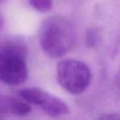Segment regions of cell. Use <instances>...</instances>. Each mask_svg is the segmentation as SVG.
I'll return each mask as SVG.
<instances>
[{
	"mask_svg": "<svg viewBox=\"0 0 120 120\" xmlns=\"http://www.w3.org/2000/svg\"><path fill=\"white\" fill-rule=\"evenodd\" d=\"M98 38H99V35H98V31H97V29L88 30L87 35H86V43L89 47L96 46Z\"/></svg>",
	"mask_w": 120,
	"mask_h": 120,
	"instance_id": "7",
	"label": "cell"
},
{
	"mask_svg": "<svg viewBox=\"0 0 120 120\" xmlns=\"http://www.w3.org/2000/svg\"><path fill=\"white\" fill-rule=\"evenodd\" d=\"M98 118L100 119H119L120 115H116V114H103L101 116H99Z\"/></svg>",
	"mask_w": 120,
	"mask_h": 120,
	"instance_id": "8",
	"label": "cell"
},
{
	"mask_svg": "<svg viewBox=\"0 0 120 120\" xmlns=\"http://www.w3.org/2000/svg\"><path fill=\"white\" fill-rule=\"evenodd\" d=\"M24 43L12 38L0 39V82L8 85L23 83L28 77Z\"/></svg>",
	"mask_w": 120,
	"mask_h": 120,
	"instance_id": "2",
	"label": "cell"
},
{
	"mask_svg": "<svg viewBox=\"0 0 120 120\" xmlns=\"http://www.w3.org/2000/svg\"><path fill=\"white\" fill-rule=\"evenodd\" d=\"M30 104L24 99H18L10 97H0V112L15 115H26L30 112Z\"/></svg>",
	"mask_w": 120,
	"mask_h": 120,
	"instance_id": "5",
	"label": "cell"
},
{
	"mask_svg": "<svg viewBox=\"0 0 120 120\" xmlns=\"http://www.w3.org/2000/svg\"><path fill=\"white\" fill-rule=\"evenodd\" d=\"M20 95L22 99L29 104L39 107L46 114L52 117H59L69 112L67 103L58 97L38 87H26L21 90Z\"/></svg>",
	"mask_w": 120,
	"mask_h": 120,
	"instance_id": "4",
	"label": "cell"
},
{
	"mask_svg": "<svg viewBox=\"0 0 120 120\" xmlns=\"http://www.w3.org/2000/svg\"><path fill=\"white\" fill-rule=\"evenodd\" d=\"M28 2L39 12H48L52 8V0H28Z\"/></svg>",
	"mask_w": 120,
	"mask_h": 120,
	"instance_id": "6",
	"label": "cell"
},
{
	"mask_svg": "<svg viewBox=\"0 0 120 120\" xmlns=\"http://www.w3.org/2000/svg\"><path fill=\"white\" fill-rule=\"evenodd\" d=\"M2 24H3V21H2V19L0 18V28H1V26H2Z\"/></svg>",
	"mask_w": 120,
	"mask_h": 120,
	"instance_id": "9",
	"label": "cell"
},
{
	"mask_svg": "<svg viewBox=\"0 0 120 120\" xmlns=\"http://www.w3.org/2000/svg\"><path fill=\"white\" fill-rule=\"evenodd\" d=\"M56 80L67 92L72 95H80L89 86L92 73L85 63L68 58L57 64Z\"/></svg>",
	"mask_w": 120,
	"mask_h": 120,
	"instance_id": "3",
	"label": "cell"
},
{
	"mask_svg": "<svg viewBox=\"0 0 120 120\" xmlns=\"http://www.w3.org/2000/svg\"><path fill=\"white\" fill-rule=\"evenodd\" d=\"M39 43L51 58L58 59L75 46V32L72 24L64 17L50 16L39 26Z\"/></svg>",
	"mask_w": 120,
	"mask_h": 120,
	"instance_id": "1",
	"label": "cell"
}]
</instances>
